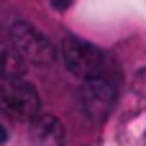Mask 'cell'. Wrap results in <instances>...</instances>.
<instances>
[{
  "instance_id": "1",
  "label": "cell",
  "mask_w": 146,
  "mask_h": 146,
  "mask_svg": "<svg viewBox=\"0 0 146 146\" xmlns=\"http://www.w3.org/2000/svg\"><path fill=\"white\" fill-rule=\"evenodd\" d=\"M59 56L67 67L69 74L80 77V80H90V77H103L108 74V56L92 46L90 41H82L77 36H67L59 46Z\"/></svg>"
},
{
  "instance_id": "2",
  "label": "cell",
  "mask_w": 146,
  "mask_h": 146,
  "mask_svg": "<svg viewBox=\"0 0 146 146\" xmlns=\"http://www.w3.org/2000/svg\"><path fill=\"white\" fill-rule=\"evenodd\" d=\"M0 113L13 121H31L41 113V98L31 82L21 80H3L0 85Z\"/></svg>"
},
{
  "instance_id": "3",
  "label": "cell",
  "mask_w": 146,
  "mask_h": 146,
  "mask_svg": "<svg viewBox=\"0 0 146 146\" xmlns=\"http://www.w3.org/2000/svg\"><path fill=\"white\" fill-rule=\"evenodd\" d=\"M113 103H115V82L110 80V74L82 80V87H80V105H82L87 121L103 123V121L110 115Z\"/></svg>"
},
{
  "instance_id": "4",
  "label": "cell",
  "mask_w": 146,
  "mask_h": 146,
  "mask_svg": "<svg viewBox=\"0 0 146 146\" xmlns=\"http://www.w3.org/2000/svg\"><path fill=\"white\" fill-rule=\"evenodd\" d=\"M10 44L18 49V54L26 59V62H33V64H51L56 59V49L54 44L31 23L26 21H18L10 26Z\"/></svg>"
},
{
  "instance_id": "5",
  "label": "cell",
  "mask_w": 146,
  "mask_h": 146,
  "mask_svg": "<svg viewBox=\"0 0 146 146\" xmlns=\"http://www.w3.org/2000/svg\"><path fill=\"white\" fill-rule=\"evenodd\" d=\"M28 136L33 146H64V126L56 115L38 113L28 121Z\"/></svg>"
},
{
  "instance_id": "6",
  "label": "cell",
  "mask_w": 146,
  "mask_h": 146,
  "mask_svg": "<svg viewBox=\"0 0 146 146\" xmlns=\"http://www.w3.org/2000/svg\"><path fill=\"white\" fill-rule=\"evenodd\" d=\"M28 62L18 54L13 44H0V80H21L26 74Z\"/></svg>"
},
{
  "instance_id": "7",
  "label": "cell",
  "mask_w": 146,
  "mask_h": 146,
  "mask_svg": "<svg viewBox=\"0 0 146 146\" xmlns=\"http://www.w3.org/2000/svg\"><path fill=\"white\" fill-rule=\"evenodd\" d=\"M5 141H8V128H5V126L0 123V146L5 144Z\"/></svg>"
}]
</instances>
